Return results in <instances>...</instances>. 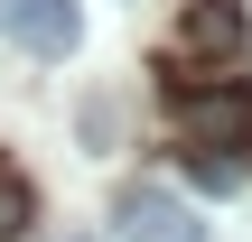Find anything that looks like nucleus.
I'll return each instance as SVG.
<instances>
[{"label": "nucleus", "instance_id": "1", "mask_svg": "<svg viewBox=\"0 0 252 242\" xmlns=\"http://www.w3.org/2000/svg\"><path fill=\"white\" fill-rule=\"evenodd\" d=\"M0 37L28 47V56H75L84 9H75V0H0Z\"/></svg>", "mask_w": 252, "mask_h": 242}, {"label": "nucleus", "instance_id": "2", "mask_svg": "<svg viewBox=\"0 0 252 242\" xmlns=\"http://www.w3.org/2000/svg\"><path fill=\"white\" fill-rule=\"evenodd\" d=\"M112 224H122V242H206V224H196V205H187L178 187H131Z\"/></svg>", "mask_w": 252, "mask_h": 242}, {"label": "nucleus", "instance_id": "3", "mask_svg": "<svg viewBox=\"0 0 252 242\" xmlns=\"http://www.w3.org/2000/svg\"><path fill=\"white\" fill-rule=\"evenodd\" d=\"M178 93H187V140L196 149H234V159L252 149V93H234V84H215V93L178 84Z\"/></svg>", "mask_w": 252, "mask_h": 242}, {"label": "nucleus", "instance_id": "6", "mask_svg": "<svg viewBox=\"0 0 252 242\" xmlns=\"http://www.w3.org/2000/svg\"><path fill=\"white\" fill-rule=\"evenodd\" d=\"M196 187H206V196H234V187H243V159H215V149H196Z\"/></svg>", "mask_w": 252, "mask_h": 242}, {"label": "nucleus", "instance_id": "5", "mask_svg": "<svg viewBox=\"0 0 252 242\" xmlns=\"http://www.w3.org/2000/svg\"><path fill=\"white\" fill-rule=\"evenodd\" d=\"M28 224H37V196H28V177L0 159V242H19Z\"/></svg>", "mask_w": 252, "mask_h": 242}, {"label": "nucleus", "instance_id": "4", "mask_svg": "<svg viewBox=\"0 0 252 242\" xmlns=\"http://www.w3.org/2000/svg\"><path fill=\"white\" fill-rule=\"evenodd\" d=\"M234 47H243V0H196V9H187V28H178V56H168V65L187 75V65L234 56Z\"/></svg>", "mask_w": 252, "mask_h": 242}]
</instances>
